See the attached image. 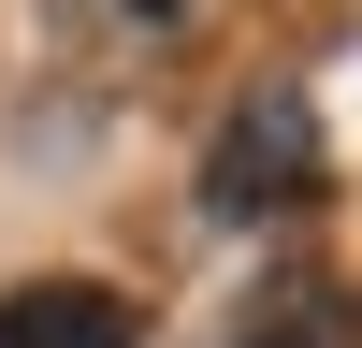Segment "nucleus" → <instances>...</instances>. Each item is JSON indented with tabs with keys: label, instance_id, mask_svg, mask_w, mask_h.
<instances>
[{
	"label": "nucleus",
	"instance_id": "f03ea898",
	"mask_svg": "<svg viewBox=\"0 0 362 348\" xmlns=\"http://www.w3.org/2000/svg\"><path fill=\"white\" fill-rule=\"evenodd\" d=\"M203 348H362V290L348 276H261Z\"/></svg>",
	"mask_w": 362,
	"mask_h": 348
},
{
	"label": "nucleus",
	"instance_id": "7ed1b4c3",
	"mask_svg": "<svg viewBox=\"0 0 362 348\" xmlns=\"http://www.w3.org/2000/svg\"><path fill=\"white\" fill-rule=\"evenodd\" d=\"M0 348H145V319L102 276H29V290H0Z\"/></svg>",
	"mask_w": 362,
	"mask_h": 348
},
{
	"label": "nucleus",
	"instance_id": "20e7f679",
	"mask_svg": "<svg viewBox=\"0 0 362 348\" xmlns=\"http://www.w3.org/2000/svg\"><path fill=\"white\" fill-rule=\"evenodd\" d=\"M58 15H73V29H102V44H160L189 0H58Z\"/></svg>",
	"mask_w": 362,
	"mask_h": 348
},
{
	"label": "nucleus",
	"instance_id": "f257e3e1",
	"mask_svg": "<svg viewBox=\"0 0 362 348\" xmlns=\"http://www.w3.org/2000/svg\"><path fill=\"white\" fill-rule=\"evenodd\" d=\"M319 203V102L305 87H247V102L218 116V145H203V218H305Z\"/></svg>",
	"mask_w": 362,
	"mask_h": 348
}]
</instances>
